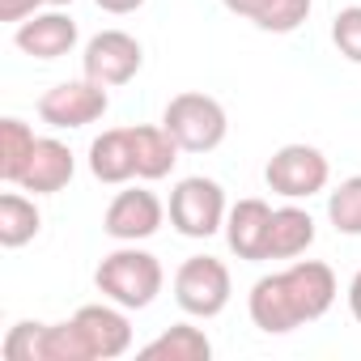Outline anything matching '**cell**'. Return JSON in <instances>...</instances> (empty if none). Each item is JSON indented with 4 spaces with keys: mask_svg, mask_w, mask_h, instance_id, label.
Segmentation results:
<instances>
[{
    "mask_svg": "<svg viewBox=\"0 0 361 361\" xmlns=\"http://www.w3.org/2000/svg\"><path fill=\"white\" fill-rule=\"evenodd\" d=\"M94 285H98L102 298L119 302L123 310H145V306L157 302V293L166 285V272H161L157 255H149L136 243H128V247L102 255V264L94 272Z\"/></svg>",
    "mask_w": 361,
    "mask_h": 361,
    "instance_id": "1",
    "label": "cell"
},
{
    "mask_svg": "<svg viewBox=\"0 0 361 361\" xmlns=\"http://www.w3.org/2000/svg\"><path fill=\"white\" fill-rule=\"evenodd\" d=\"M161 128L178 140L183 153H213L226 136H230V115L213 94L188 90L174 94L161 111Z\"/></svg>",
    "mask_w": 361,
    "mask_h": 361,
    "instance_id": "2",
    "label": "cell"
},
{
    "mask_svg": "<svg viewBox=\"0 0 361 361\" xmlns=\"http://www.w3.org/2000/svg\"><path fill=\"white\" fill-rule=\"evenodd\" d=\"M230 204L217 178L192 174V178H178L174 192H170V226L183 234V238H213L217 230H226Z\"/></svg>",
    "mask_w": 361,
    "mask_h": 361,
    "instance_id": "3",
    "label": "cell"
},
{
    "mask_svg": "<svg viewBox=\"0 0 361 361\" xmlns=\"http://www.w3.org/2000/svg\"><path fill=\"white\" fill-rule=\"evenodd\" d=\"M230 293H234L230 268L213 255H192L174 272V302L192 319H217L230 306Z\"/></svg>",
    "mask_w": 361,
    "mask_h": 361,
    "instance_id": "4",
    "label": "cell"
},
{
    "mask_svg": "<svg viewBox=\"0 0 361 361\" xmlns=\"http://www.w3.org/2000/svg\"><path fill=\"white\" fill-rule=\"evenodd\" d=\"M264 178H268V188L285 200H310L327 188V178H331V166H327V153L314 149V145H281L268 166H264Z\"/></svg>",
    "mask_w": 361,
    "mask_h": 361,
    "instance_id": "5",
    "label": "cell"
},
{
    "mask_svg": "<svg viewBox=\"0 0 361 361\" xmlns=\"http://www.w3.org/2000/svg\"><path fill=\"white\" fill-rule=\"evenodd\" d=\"M111 111V94H106V85H98V81H90V77H81V81H60V85H51L43 98H39V115H43V123H51V128H90V123H98L102 115Z\"/></svg>",
    "mask_w": 361,
    "mask_h": 361,
    "instance_id": "6",
    "label": "cell"
},
{
    "mask_svg": "<svg viewBox=\"0 0 361 361\" xmlns=\"http://www.w3.org/2000/svg\"><path fill=\"white\" fill-rule=\"evenodd\" d=\"M145 64V47L128 35V30H102L85 43V56H81V68L90 81L115 90V85H128Z\"/></svg>",
    "mask_w": 361,
    "mask_h": 361,
    "instance_id": "7",
    "label": "cell"
},
{
    "mask_svg": "<svg viewBox=\"0 0 361 361\" xmlns=\"http://www.w3.org/2000/svg\"><path fill=\"white\" fill-rule=\"evenodd\" d=\"M166 221V209L153 192L145 188H128L119 192L111 204H106V217H102V230L115 238V243H145L161 230Z\"/></svg>",
    "mask_w": 361,
    "mask_h": 361,
    "instance_id": "8",
    "label": "cell"
},
{
    "mask_svg": "<svg viewBox=\"0 0 361 361\" xmlns=\"http://www.w3.org/2000/svg\"><path fill=\"white\" fill-rule=\"evenodd\" d=\"M281 281H285L289 302H293V310H298L302 323L323 319V314L331 310L336 293H340V289H336V272H331L323 259H293V264L281 272Z\"/></svg>",
    "mask_w": 361,
    "mask_h": 361,
    "instance_id": "9",
    "label": "cell"
},
{
    "mask_svg": "<svg viewBox=\"0 0 361 361\" xmlns=\"http://www.w3.org/2000/svg\"><path fill=\"white\" fill-rule=\"evenodd\" d=\"M77 327L85 331V344H90V357L94 361H115L132 348V323H128V310L119 302H90L81 306L77 314Z\"/></svg>",
    "mask_w": 361,
    "mask_h": 361,
    "instance_id": "10",
    "label": "cell"
},
{
    "mask_svg": "<svg viewBox=\"0 0 361 361\" xmlns=\"http://www.w3.org/2000/svg\"><path fill=\"white\" fill-rule=\"evenodd\" d=\"M77 39H81L77 22L68 13H60V9H47V13L26 18L18 26V35H13L18 51H26L35 60H60V56H68L77 47Z\"/></svg>",
    "mask_w": 361,
    "mask_h": 361,
    "instance_id": "11",
    "label": "cell"
},
{
    "mask_svg": "<svg viewBox=\"0 0 361 361\" xmlns=\"http://www.w3.org/2000/svg\"><path fill=\"white\" fill-rule=\"evenodd\" d=\"M73 174H77L73 149L64 140H56V136H39V145L30 153V166H26L18 188L30 192V196H56V192H64L73 183Z\"/></svg>",
    "mask_w": 361,
    "mask_h": 361,
    "instance_id": "12",
    "label": "cell"
},
{
    "mask_svg": "<svg viewBox=\"0 0 361 361\" xmlns=\"http://www.w3.org/2000/svg\"><path fill=\"white\" fill-rule=\"evenodd\" d=\"M268 226H272V204L264 200H238L226 217V243L238 259L247 264H259L268 259Z\"/></svg>",
    "mask_w": 361,
    "mask_h": 361,
    "instance_id": "13",
    "label": "cell"
},
{
    "mask_svg": "<svg viewBox=\"0 0 361 361\" xmlns=\"http://www.w3.org/2000/svg\"><path fill=\"white\" fill-rule=\"evenodd\" d=\"M247 314H251V323H255L259 331H268V336H289L293 327H302V319H298V310H293V302H289V289H285L281 272L259 276V281L251 285Z\"/></svg>",
    "mask_w": 361,
    "mask_h": 361,
    "instance_id": "14",
    "label": "cell"
},
{
    "mask_svg": "<svg viewBox=\"0 0 361 361\" xmlns=\"http://www.w3.org/2000/svg\"><path fill=\"white\" fill-rule=\"evenodd\" d=\"M90 174L98 183H128L136 178V149H132V128H111L102 136H94L90 145Z\"/></svg>",
    "mask_w": 361,
    "mask_h": 361,
    "instance_id": "15",
    "label": "cell"
},
{
    "mask_svg": "<svg viewBox=\"0 0 361 361\" xmlns=\"http://www.w3.org/2000/svg\"><path fill=\"white\" fill-rule=\"evenodd\" d=\"M314 247V217L289 200L281 209H272V226H268V259H298Z\"/></svg>",
    "mask_w": 361,
    "mask_h": 361,
    "instance_id": "16",
    "label": "cell"
},
{
    "mask_svg": "<svg viewBox=\"0 0 361 361\" xmlns=\"http://www.w3.org/2000/svg\"><path fill=\"white\" fill-rule=\"evenodd\" d=\"M132 149H136V178H145V183H157V178H166L178 161V140L161 128V123H136L132 128Z\"/></svg>",
    "mask_w": 361,
    "mask_h": 361,
    "instance_id": "17",
    "label": "cell"
},
{
    "mask_svg": "<svg viewBox=\"0 0 361 361\" xmlns=\"http://www.w3.org/2000/svg\"><path fill=\"white\" fill-rule=\"evenodd\" d=\"M43 230V213L30 196L22 192H5L0 196V247L18 251L26 243H35V234Z\"/></svg>",
    "mask_w": 361,
    "mask_h": 361,
    "instance_id": "18",
    "label": "cell"
},
{
    "mask_svg": "<svg viewBox=\"0 0 361 361\" xmlns=\"http://www.w3.org/2000/svg\"><path fill=\"white\" fill-rule=\"evenodd\" d=\"M140 357H161V361H209L213 357V340L192 327V323H174L170 331H161L157 340H149L140 348Z\"/></svg>",
    "mask_w": 361,
    "mask_h": 361,
    "instance_id": "19",
    "label": "cell"
},
{
    "mask_svg": "<svg viewBox=\"0 0 361 361\" xmlns=\"http://www.w3.org/2000/svg\"><path fill=\"white\" fill-rule=\"evenodd\" d=\"M35 145H39V136L30 132V123H22L13 115L0 119V178H5V183H22Z\"/></svg>",
    "mask_w": 361,
    "mask_h": 361,
    "instance_id": "20",
    "label": "cell"
},
{
    "mask_svg": "<svg viewBox=\"0 0 361 361\" xmlns=\"http://www.w3.org/2000/svg\"><path fill=\"white\" fill-rule=\"evenodd\" d=\"M327 221L336 226V234L361 238V174L344 178L336 192H327Z\"/></svg>",
    "mask_w": 361,
    "mask_h": 361,
    "instance_id": "21",
    "label": "cell"
},
{
    "mask_svg": "<svg viewBox=\"0 0 361 361\" xmlns=\"http://www.w3.org/2000/svg\"><path fill=\"white\" fill-rule=\"evenodd\" d=\"M43 361H94V357H90V344H85V331L77 327V319L47 323V336H43Z\"/></svg>",
    "mask_w": 361,
    "mask_h": 361,
    "instance_id": "22",
    "label": "cell"
},
{
    "mask_svg": "<svg viewBox=\"0 0 361 361\" xmlns=\"http://www.w3.org/2000/svg\"><path fill=\"white\" fill-rule=\"evenodd\" d=\"M310 9H314V0H268L255 18V26L264 35H293L310 18Z\"/></svg>",
    "mask_w": 361,
    "mask_h": 361,
    "instance_id": "23",
    "label": "cell"
},
{
    "mask_svg": "<svg viewBox=\"0 0 361 361\" xmlns=\"http://www.w3.org/2000/svg\"><path fill=\"white\" fill-rule=\"evenodd\" d=\"M43 336H47V323L22 319V323L9 327L0 353H5V361H43Z\"/></svg>",
    "mask_w": 361,
    "mask_h": 361,
    "instance_id": "24",
    "label": "cell"
},
{
    "mask_svg": "<svg viewBox=\"0 0 361 361\" xmlns=\"http://www.w3.org/2000/svg\"><path fill=\"white\" fill-rule=\"evenodd\" d=\"M331 43L348 64H361V5H348L331 18Z\"/></svg>",
    "mask_w": 361,
    "mask_h": 361,
    "instance_id": "25",
    "label": "cell"
},
{
    "mask_svg": "<svg viewBox=\"0 0 361 361\" xmlns=\"http://www.w3.org/2000/svg\"><path fill=\"white\" fill-rule=\"evenodd\" d=\"M43 5H51V0H0V22H13V26H22L26 18L43 13Z\"/></svg>",
    "mask_w": 361,
    "mask_h": 361,
    "instance_id": "26",
    "label": "cell"
},
{
    "mask_svg": "<svg viewBox=\"0 0 361 361\" xmlns=\"http://www.w3.org/2000/svg\"><path fill=\"white\" fill-rule=\"evenodd\" d=\"M221 5H226L234 18H247V22H255V18H259V9L268 5V0H221Z\"/></svg>",
    "mask_w": 361,
    "mask_h": 361,
    "instance_id": "27",
    "label": "cell"
},
{
    "mask_svg": "<svg viewBox=\"0 0 361 361\" xmlns=\"http://www.w3.org/2000/svg\"><path fill=\"white\" fill-rule=\"evenodd\" d=\"M94 5L102 9V13H115V18H123V13H136L145 0H94Z\"/></svg>",
    "mask_w": 361,
    "mask_h": 361,
    "instance_id": "28",
    "label": "cell"
},
{
    "mask_svg": "<svg viewBox=\"0 0 361 361\" xmlns=\"http://www.w3.org/2000/svg\"><path fill=\"white\" fill-rule=\"evenodd\" d=\"M348 310H353V319L361 323V268H357V276L348 281Z\"/></svg>",
    "mask_w": 361,
    "mask_h": 361,
    "instance_id": "29",
    "label": "cell"
},
{
    "mask_svg": "<svg viewBox=\"0 0 361 361\" xmlns=\"http://www.w3.org/2000/svg\"><path fill=\"white\" fill-rule=\"evenodd\" d=\"M64 5H73V0H51V9H64Z\"/></svg>",
    "mask_w": 361,
    "mask_h": 361,
    "instance_id": "30",
    "label": "cell"
}]
</instances>
